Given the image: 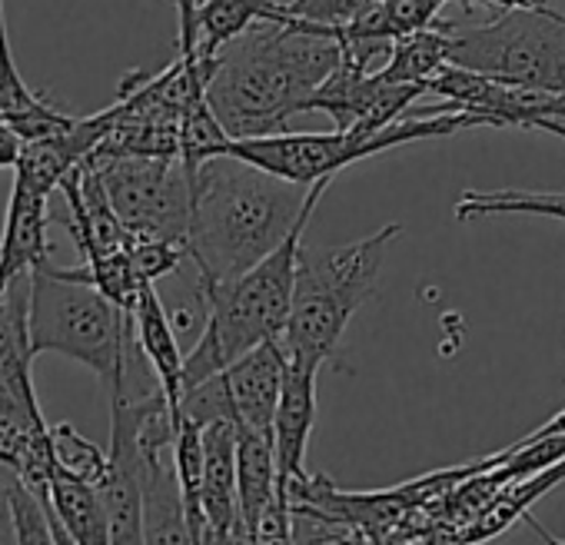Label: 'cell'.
Here are the masks:
<instances>
[{
  "label": "cell",
  "mask_w": 565,
  "mask_h": 545,
  "mask_svg": "<svg viewBox=\"0 0 565 545\" xmlns=\"http://www.w3.org/2000/svg\"><path fill=\"white\" fill-rule=\"evenodd\" d=\"M343 51L303 18L259 21L216 54L206 97L233 140L287 133Z\"/></svg>",
  "instance_id": "obj_1"
},
{
  "label": "cell",
  "mask_w": 565,
  "mask_h": 545,
  "mask_svg": "<svg viewBox=\"0 0 565 545\" xmlns=\"http://www.w3.org/2000/svg\"><path fill=\"white\" fill-rule=\"evenodd\" d=\"M333 177H327V183ZM317 183H294L233 153L206 160L193 177L186 236L196 277L233 280L266 259L297 229L310 200L320 193Z\"/></svg>",
  "instance_id": "obj_2"
},
{
  "label": "cell",
  "mask_w": 565,
  "mask_h": 545,
  "mask_svg": "<svg viewBox=\"0 0 565 545\" xmlns=\"http://www.w3.org/2000/svg\"><path fill=\"white\" fill-rule=\"evenodd\" d=\"M320 183H317L320 193L310 200L297 229L266 259H259L253 269H246L243 277H233V280L196 277V290H200L206 320H203V330H200L193 350L183 356V393L200 386L203 380L216 376L243 353H249L269 340H279L282 330H287L303 233L330 186L327 180H320Z\"/></svg>",
  "instance_id": "obj_3"
},
{
  "label": "cell",
  "mask_w": 565,
  "mask_h": 545,
  "mask_svg": "<svg viewBox=\"0 0 565 545\" xmlns=\"http://www.w3.org/2000/svg\"><path fill=\"white\" fill-rule=\"evenodd\" d=\"M399 233V223H386L376 233L343 246L300 249L290 320L279 336L294 366L320 373V366L333 356L350 320L373 297L383 259Z\"/></svg>",
  "instance_id": "obj_4"
},
{
  "label": "cell",
  "mask_w": 565,
  "mask_h": 545,
  "mask_svg": "<svg viewBox=\"0 0 565 545\" xmlns=\"http://www.w3.org/2000/svg\"><path fill=\"white\" fill-rule=\"evenodd\" d=\"M31 346L94 370L107 386L127 360L134 310H120L97 287L74 280L64 266L44 263L31 272Z\"/></svg>",
  "instance_id": "obj_5"
},
{
  "label": "cell",
  "mask_w": 565,
  "mask_h": 545,
  "mask_svg": "<svg viewBox=\"0 0 565 545\" xmlns=\"http://www.w3.org/2000/svg\"><path fill=\"white\" fill-rule=\"evenodd\" d=\"M469 127H489V124H486V117H476V114L403 117L373 137H356L350 130H330V133H290L287 130V133H273V137L230 140L226 153L249 160L276 177L313 186L317 180L337 177L340 170H347L350 163H360L366 157L416 143L426 137H449V133L469 130Z\"/></svg>",
  "instance_id": "obj_6"
},
{
  "label": "cell",
  "mask_w": 565,
  "mask_h": 545,
  "mask_svg": "<svg viewBox=\"0 0 565 545\" xmlns=\"http://www.w3.org/2000/svg\"><path fill=\"white\" fill-rule=\"evenodd\" d=\"M452 64L565 94V18L548 8H509L479 28H456Z\"/></svg>",
  "instance_id": "obj_7"
},
{
  "label": "cell",
  "mask_w": 565,
  "mask_h": 545,
  "mask_svg": "<svg viewBox=\"0 0 565 545\" xmlns=\"http://www.w3.org/2000/svg\"><path fill=\"white\" fill-rule=\"evenodd\" d=\"M84 160L100 170L107 196L134 239H170L186 246L193 180L180 157H110L94 150Z\"/></svg>",
  "instance_id": "obj_8"
},
{
  "label": "cell",
  "mask_w": 565,
  "mask_h": 545,
  "mask_svg": "<svg viewBox=\"0 0 565 545\" xmlns=\"http://www.w3.org/2000/svg\"><path fill=\"white\" fill-rule=\"evenodd\" d=\"M287 366H290L287 350H282L279 340H269L243 353L239 360H233L226 370L203 380L200 386L186 389L177 416H190L200 426L230 419L236 426L273 432V416H276Z\"/></svg>",
  "instance_id": "obj_9"
},
{
  "label": "cell",
  "mask_w": 565,
  "mask_h": 545,
  "mask_svg": "<svg viewBox=\"0 0 565 545\" xmlns=\"http://www.w3.org/2000/svg\"><path fill=\"white\" fill-rule=\"evenodd\" d=\"M317 423V373L303 366H287L282 393L273 416V456H276V502L290 509V495L300 482L310 479L307 472V446Z\"/></svg>",
  "instance_id": "obj_10"
},
{
  "label": "cell",
  "mask_w": 565,
  "mask_h": 545,
  "mask_svg": "<svg viewBox=\"0 0 565 545\" xmlns=\"http://www.w3.org/2000/svg\"><path fill=\"white\" fill-rule=\"evenodd\" d=\"M203 515L206 542H246L236 475V423L203 426Z\"/></svg>",
  "instance_id": "obj_11"
},
{
  "label": "cell",
  "mask_w": 565,
  "mask_h": 545,
  "mask_svg": "<svg viewBox=\"0 0 565 545\" xmlns=\"http://www.w3.org/2000/svg\"><path fill=\"white\" fill-rule=\"evenodd\" d=\"M47 226H51V196L31 193L14 183L4 216V233H0V297H4L14 277L34 272V266L51 256Z\"/></svg>",
  "instance_id": "obj_12"
},
{
  "label": "cell",
  "mask_w": 565,
  "mask_h": 545,
  "mask_svg": "<svg viewBox=\"0 0 565 545\" xmlns=\"http://www.w3.org/2000/svg\"><path fill=\"white\" fill-rule=\"evenodd\" d=\"M134 330H137L140 350L150 360V366H153V373H157V380H160V386L167 393V403L173 409V419H177L180 399H183V353H180L173 320L167 317L153 284H143V290L137 297Z\"/></svg>",
  "instance_id": "obj_13"
},
{
  "label": "cell",
  "mask_w": 565,
  "mask_h": 545,
  "mask_svg": "<svg viewBox=\"0 0 565 545\" xmlns=\"http://www.w3.org/2000/svg\"><path fill=\"white\" fill-rule=\"evenodd\" d=\"M236 475H239V515H243L246 542H256L259 519L276 502L273 432L236 426Z\"/></svg>",
  "instance_id": "obj_14"
},
{
  "label": "cell",
  "mask_w": 565,
  "mask_h": 545,
  "mask_svg": "<svg viewBox=\"0 0 565 545\" xmlns=\"http://www.w3.org/2000/svg\"><path fill=\"white\" fill-rule=\"evenodd\" d=\"M259 21H290V8L282 0H196L200 54L216 57Z\"/></svg>",
  "instance_id": "obj_15"
},
{
  "label": "cell",
  "mask_w": 565,
  "mask_h": 545,
  "mask_svg": "<svg viewBox=\"0 0 565 545\" xmlns=\"http://www.w3.org/2000/svg\"><path fill=\"white\" fill-rule=\"evenodd\" d=\"M51 502H54V512L61 515L74 545H107L110 542V515H107L104 495L94 482L57 469L54 482H51Z\"/></svg>",
  "instance_id": "obj_16"
},
{
  "label": "cell",
  "mask_w": 565,
  "mask_h": 545,
  "mask_svg": "<svg viewBox=\"0 0 565 545\" xmlns=\"http://www.w3.org/2000/svg\"><path fill=\"white\" fill-rule=\"evenodd\" d=\"M452 31L456 24L439 21L436 28L393 41V54L380 77L390 84H429L443 67L452 64Z\"/></svg>",
  "instance_id": "obj_17"
},
{
  "label": "cell",
  "mask_w": 565,
  "mask_h": 545,
  "mask_svg": "<svg viewBox=\"0 0 565 545\" xmlns=\"http://www.w3.org/2000/svg\"><path fill=\"white\" fill-rule=\"evenodd\" d=\"M173 459L190 525V542H206V515H203V426L190 416H177Z\"/></svg>",
  "instance_id": "obj_18"
},
{
  "label": "cell",
  "mask_w": 565,
  "mask_h": 545,
  "mask_svg": "<svg viewBox=\"0 0 565 545\" xmlns=\"http://www.w3.org/2000/svg\"><path fill=\"white\" fill-rule=\"evenodd\" d=\"M459 223L499 213H529V216H552L565 220V190L562 193H535V190H466L452 206Z\"/></svg>",
  "instance_id": "obj_19"
},
{
  "label": "cell",
  "mask_w": 565,
  "mask_h": 545,
  "mask_svg": "<svg viewBox=\"0 0 565 545\" xmlns=\"http://www.w3.org/2000/svg\"><path fill=\"white\" fill-rule=\"evenodd\" d=\"M51 442H54L57 469H64V472H71L77 479H87L94 485L104 482L107 466H110V452H104L97 442L84 439L71 423H57L51 429Z\"/></svg>",
  "instance_id": "obj_20"
},
{
  "label": "cell",
  "mask_w": 565,
  "mask_h": 545,
  "mask_svg": "<svg viewBox=\"0 0 565 545\" xmlns=\"http://www.w3.org/2000/svg\"><path fill=\"white\" fill-rule=\"evenodd\" d=\"M130 256H134L137 277L143 284H157L160 277L177 272L183 259H190V249L183 243H170V239H134Z\"/></svg>",
  "instance_id": "obj_21"
},
{
  "label": "cell",
  "mask_w": 565,
  "mask_h": 545,
  "mask_svg": "<svg viewBox=\"0 0 565 545\" xmlns=\"http://www.w3.org/2000/svg\"><path fill=\"white\" fill-rule=\"evenodd\" d=\"M370 4H376V0H290L287 8L294 18H307V21L333 28V24H347Z\"/></svg>",
  "instance_id": "obj_22"
},
{
  "label": "cell",
  "mask_w": 565,
  "mask_h": 545,
  "mask_svg": "<svg viewBox=\"0 0 565 545\" xmlns=\"http://www.w3.org/2000/svg\"><path fill=\"white\" fill-rule=\"evenodd\" d=\"M21 479V472L8 462H0V542H18V525H14V482Z\"/></svg>",
  "instance_id": "obj_23"
},
{
  "label": "cell",
  "mask_w": 565,
  "mask_h": 545,
  "mask_svg": "<svg viewBox=\"0 0 565 545\" xmlns=\"http://www.w3.org/2000/svg\"><path fill=\"white\" fill-rule=\"evenodd\" d=\"M21 147H24V137L8 120H0V170H4V167H18Z\"/></svg>",
  "instance_id": "obj_24"
},
{
  "label": "cell",
  "mask_w": 565,
  "mask_h": 545,
  "mask_svg": "<svg viewBox=\"0 0 565 545\" xmlns=\"http://www.w3.org/2000/svg\"><path fill=\"white\" fill-rule=\"evenodd\" d=\"M555 432H565V409H558L548 423H542L539 429H532L525 439H539V436H555Z\"/></svg>",
  "instance_id": "obj_25"
},
{
  "label": "cell",
  "mask_w": 565,
  "mask_h": 545,
  "mask_svg": "<svg viewBox=\"0 0 565 545\" xmlns=\"http://www.w3.org/2000/svg\"><path fill=\"white\" fill-rule=\"evenodd\" d=\"M529 127H535V130H545V133H555V137H562V140H565V120L542 117V120H532Z\"/></svg>",
  "instance_id": "obj_26"
},
{
  "label": "cell",
  "mask_w": 565,
  "mask_h": 545,
  "mask_svg": "<svg viewBox=\"0 0 565 545\" xmlns=\"http://www.w3.org/2000/svg\"><path fill=\"white\" fill-rule=\"evenodd\" d=\"M522 8H548V0H519Z\"/></svg>",
  "instance_id": "obj_27"
},
{
  "label": "cell",
  "mask_w": 565,
  "mask_h": 545,
  "mask_svg": "<svg viewBox=\"0 0 565 545\" xmlns=\"http://www.w3.org/2000/svg\"><path fill=\"white\" fill-rule=\"evenodd\" d=\"M0 120H4V114H0Z\"/></svg>",
  "instance_id": "obj_28"
}]
</instances>
